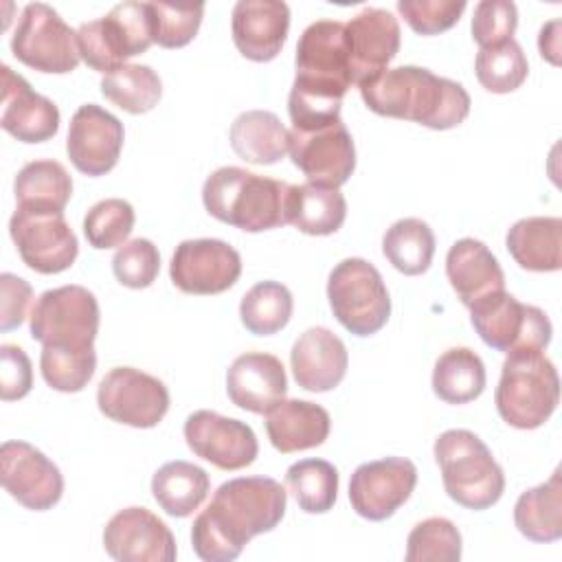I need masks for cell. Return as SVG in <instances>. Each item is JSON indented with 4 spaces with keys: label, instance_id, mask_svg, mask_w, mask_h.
Returning a JSON list of instances; mask_svg holds the SVG:
<instances>
[{
    "label": "cell",
    "instance_id": "obj_1",
    "mask_svg": "<svg viewBox=\"0 0 562 562\" xmlns=\"http://www.w3.org/2000/svg\"><path fill=\"white\" fill-rule=\"evenodd\" d=\"M288 505V492L270 476H237L222 483L191 525V544L204 562L235 560L252 536L272 531Z\"/></svg>",
    "mask_w": 562,
    "mask_h": 562
},
{
    "label": "cell",
    "instance_id": "obj_2",
    "mask_svg": "<svg viewBox=\"0 0 562 562\" xmlns=\"http://www.w3.org/2000/svg\"><path fill=\"white\" fill-rule=\"evenodd\" d=\"M296 77L288 97L292 130H316L340 119L351 86L345 22L316 20L299 37Z\"/></svg>",
    "mask_w": 562,
    "mask_h": 562
},
{
    "label": "cell",
    "instance_id": "obj_3",
    "mask_svg": "<svg viewBox=\"0 0 562 562\" xmlns=\"http://www.w3.org/2000/svg\"><path fill=\"white\" fill-rule=\"evenodd\" d=\"M367 108L380 116L404 119L430 130H450L470 114V94L428 68H386L358 83Z\"/></svg>",
    "mask_w": 562,
    "mask_h": 562
},
{
    "label": "cell",
    "instance_id": "obj_4",
    "mask_svg": "<svg viewBox=\"0 0 562 562\" xmlns=\"http://www.w3.org/2000/svg\"><path fill=\"white\" fill-rule=\"evenodd\" d=\"M288 182L263 178L241 167H220L202 187V202L209 215L246 233L288 224Z\"/></svg>",
    "mask_w": 562,
    "mask_h": 562
},
{
    "label": "cell",
    "instance_id": "obj_5",
    "mask_svg": "<svg viewBox=\"0 0 562 562\" xmlns=\"http://www.w3.org/2000/svg\"><path fill=\"white\" fill-rule=\"evenodd\" d=\"M435 459L446 494L461 507L481 512L498 503L505 492L503 468L479 435L452 428L435 439Z\"/></svg>",
    "mask_w": 562,
    "mask_h": 562
},
{
    "label": "cell",
    "instance_id": "obj_6",
    "mask_svg": "<svg viewBox=\"0 0 562 562\" xmlns=\"http://www.w3.org/2000/svg\"><path fill=\"white\" fill-rule=\"evenodd\" d=\"M501 419L520 430L542 426L560 402V378L544 351H509L494 393Z\"/></svg>",
    "mask_w": 562,
    "mask_h": 562
},
{
    "label": "cell",
    "instance_id": "obj_7",
    "mask_svg": "<svg viewBox=\"0 0 562 562\" xmlns=\"http://www.w3.org/2000/svg\"><path fill=\"white\" fill-rule=\"evenodd\" d=\"M99 318L97 296L88 288H53L33 303L31 338L57 351H94Z\"/></svg>",
    "mask_w": 562,
    "mask_h": 562
},
{
    "label": "cell",
    "instance_id": "obj_8",
    "mask_svg": "<svg viewBox=\"0 0 562 562\" xmlns=\"http://www.w3.org/2000/svg\"><path fill=\"white\" fill-rule=\"evenodd\" d=\"M327 299L336 321L356 336L380 331L391 316V296L382 274L360 257H347L334 266Z\"/></svg>",
    "mask_w": 562,
    "mask_h": 562
},
{
    "label": "cell",
    "instance_id": "obj_9",
    "mask_svg": "<svg viewBox=\"0 0 562 562\" xmlns=\"http://www.w3.org/2000/svg\"><path fill=\"white\" fill-rule=\"evenodd\" d=\"M151 44L147 2H121L108 15L77 29L79 57L103 75L125 66L130 57L145 53Z\"/></svg>",
    "mask_w": 562,
    "mask_h": 562
},
{
    "label": "cell",
    "instance_id": "obj_10",
    "mask_svg": "<svg viewBox=\"0 0 562 562\" xmlns=\"http://www.w3.org/2000/svg\"><path fill=\"white\" fill-rule=\"evenodd\" d=\"M468 310L481 340L496 351H544L551 342L553 327L549 316L536 305L520 303L505 290L476 301Z\"/></svg>",
    "mask_w": 562,
    "mask_h": 562
},
{
    "label": "cell",
    "instance_id": "obj_11",
    "mask_svg": "<svg viewBox=\"0 0 562 562\" xmlns=\"http://www.w3.org/2000/svg\"><path fill=\"white\" fill-rule=\"evenodd\" d=\"M11 53L22 64L40 72H72L81 61L77 48V31H72L59 13L44 2H29L18 20L11 37Z\"/></svg>",
    "mask_w": 562,
    "mask_h": 562
},
{
    "label": "cell",
    "instance_id": "obj_12",
    "mask_svg": "<svg viewBox=\"0 0 562 562\" xmlns=\"http://www.w3.org/2000/svg\"><path fill=\"white\" fill-rule=\"evenodd\" d=\"M99 411L119 424L132 428H154L169 411L167 386L134 367H114L97 389Z\"/></svg>",
    "mask_w": 562,
    "mask_h": 562
},
{
    "label": "cell",
    "instance_id": "obj_13",
    "mask_svg": "<svg viewBox=\"0 0 562 562\" xmlns=\"http://www.w3.org/2000/svg\"><path fill=\"white\" fill-rule=\"evenodd\" d=\"M9 233L22 261L40 274L64 272L79 255L77 235L59 211L15 209Z\"/></svg>",
    "mask_w": 562,
    "mask_h": 562
},
{
    "label": "cell",
    "instance_id": "obj_14",
    "mask_svg": "<svg viewBox=\"0 0 562 562\" xmlns=\"http://www.w3.org/2000/svg\"><path fill=\"white\" fill-rule=\"evenodd\" d=\"M288 151L294 167L316 184L338 189L356 169L353 138L342 119L316 130H290Z\"/></svg>",
    "mask_w": 562,
    "mask_h": 562
},
{
    "label": "cell",
    "instance_id": "obj_15",
    "mask_svg": "<svg viewBox=\"0 0 562 562\" xmlns=\"http://www.w3.org/2000/svg\"><path fill=\"white\" fill-rule=\"evenodd\" d=\"M0 479L4 492L33 512L50 509L64 494L59 468L26 441H4L0 446Z\"/></svg>",
    "mask_w": 562,
    "mask_h": 562
},
{
    "label": "cell",
    "instance_id": "obj_16",
    "mask_svg": "<svg viewBox=\"0 0 562 562\" xmlns=\"http://www.w3.org/2000/svg\"><path fill=\"white\" fill-rule=\"evenodd\" d=\"M417 485V468L404 457H384L358 465L349 481V503L367 520H386L408 501Z\"/></svg>",
    "mask_w": 562,
    "mask_h": 562
},
{
    "label": "cell",
    "instance_id": "obj_17",
    "mask_svg": "<svg viewBox=\"0 0 562 562\" xmlns=\"http://www.w3.org/2000/svg\"><path fill=\"white\" fill-rule=\"evenodd\" d=\"M241 274L239 252L222 239H184L176 246L169 277L184 294H220Z\"/></svg>",
    "mask_w": 562,
    "mask_h": 562
},
{
    "label": "cell",
    "instance_id": "obj_18",
    "mask_svg": "<svg viewBox=\"0 0 562 562\" xmlns=\"http://www.w3.org/2000/svg\"><path fill=\"white\" fill-rule=\"evenodd\" d=\"M184 439L195 457L220 470H241L257 459L252 428L215 411H195L184 422Z\"/></svg>",
    "mask_w": 562,
    "mask_h": 562
},
{
    "label": "cell",
    "instance_id": "obj_19",
    "mask_svg": "<svg viewBox=\"0 0 562 562\" xmlns=\"http://www.w3.org/2000/svg\"><path fill=\"white\" fill-rule=\"evenodd\" d=\"M123 123L97 103H83L70 119L66 151L86 176H103L119 162L123 149Z\"/></svg>",
    "mask_w": 562,
    "mask_h": 562
},
{
    "label": "cell",
    "instance_id": "obj_20",
    "mask_svg": "<svg viewBox=\"0 0 562 562\" xmlns=\"http://www.w3.org/2000/svg\"><path fill=\"white\" fill-rule=\"evenodd\" d=\"M103 547L119 562H173L176 538L147 507L116 512L103 529Z\"/></svg>",
    "mask_w": 562,
    "mask_h": 562
},
{
    "label": "cell",
    "instance_id": "obj_21",
    "mask_svg": "<svg viewBox=\"0 0 562 562\" xmlns=\"http://www.w3.org/2000/svg\"><path fill=\"white\" fill-rule=\"evenodd\" d=\"M347 55L351 68V83H360L393 61L400 50V22L397 18L378 7H367L345 24Z\"/></svg>",
    "mask_w": 562,
    "mask_h": 562
},
{
    "label": "cell",
    "instance_id": "obj_22",
    "mask_svg": "<svg viewBox=\"0 0 562 562\" xmlns=\"http://www.w3.org/2000/svg\"><path fill=\"white\" fill-rule=\"evenodd\" d=\"M2 75V103L0 125L22 143H44L59 130L57 105L37 94L31 83L13 72L9 66L0 68Z\"/></svg>",
    "mask_w": 562,
    "mask_h": 562
},
{
    "label": "cell",
    "instance_id": "obj_23",
    "mask_svg": "<svg viewBox=\"0 0 562 562\" xmlns=\"http://www.w3.org/2000/svg\"><path fill=\"white\" fill-rule=\"evenodd\" d=\"M228 400L250 413L266 415L288 393V378L281 360L263 351H246L233 360L226 373Z\"/></svg>",
    "mask_w": 562,
    "mask_h": 562
},
{
    "label": "cell",
    "instance_id": "obj_24",
    "mask_svg": "<svg viewBox=\"0 0 562 562\" xmlns=\"http://www.w3.org/2000/svg\"><path fill=\"white\" fill-rule=\"evenodd\" d=\"M290 7L281 0H239L233 7V42L252 61L274 59L288 37Z\"/></svg>",
    "mask_w": 562,
    "mask_h": 562
},
{
    "label": "cell",
    "instance_id": "obj_25",
    "mask_svg": "<svg viewBox=\"0 0 562 562\" xmlns=\"http://www.w3.org/2000/svg\"><path fill=\"white\" fill-rule=\"evenodd\" d=\"M345 342L327 327L305 329L292 345L290 367L296 384L312 393L336 389L347 373Z\"/></svg>",
    "mask_w": 562,
    "mask_h": 562
},
{
    "label": "cell",
    "instance_id": "obj_26",
    "mask_svg": "<svg viewBox=\"0 0 562 562\" xmlns=\"http://www.w3.org/2000/svg\"><path fill=\"white\" fill-rule=\"evenodd\" d=\"M446 274L465 307L505 290V274L498 259L474 237H463L450 246L446 255Z\"/></svg>",
    "mask_w": 562,
    "mask_h": 562
},
{
    "label": "cell",
    "instance_id": "obj_27",
    "mask_svg": "<svg viewBox=\"0 0 562 562\" xmlns=\"http://www.w3.org/2000/svg\"><path fill=\"white\" fill-rule=\"evenodd\" d=\"M329 428V413L307 400H281L266 413L268 439L283 454L321 446Z\"/></svg>",
    "mask_w": 562,
    "mask_h": 562
},
{
    "label": "cell",
    "instance_id": "obj_28",
    "mask_svg": "<svg viewBox=\"0 0 562 562\" xmlns=\"http://www.w3.org/2000/svg\"><path fill=\"white\" fill-rule=\"evenodd\" d=\"M505 246L520 268L555 272L562 268V220L522 217L507 231Z\"/></svg>",
    "mask_w": 562,
    "mask_h": 562
},
{
    "label": "cell",
    "instance_id": "obj_29",
    "mask_svg": "<svg viewBox=\"0 0 562 562\" xmlns=\"http://www.w3.org/2000/svg\"><path fill=\"white\" fill-rule=\"evenodd\" d=\"M228 138L233 151L246 162L274 165L288 151L290 132L274 112L248 110L233 121Z\"/></svg>",
    "mask_w": 562,
    "mask_h": 562
},
{
    "label": "cell",
    "instance_id": "obj_30",
    "mask_svg": "<svg viewBox=\"0 0 562 562\" xmlns=\"http://www.w3.org/2000/svg\"><path fill=\"white\" fill-rule=\"evenodd\" d=\"M347 217L345 195L336 187L316 182L290 184L288 224L305 235H331Z\"/></svg>",
    "mask_w": 562,
    "mask_h": 562
},
{
    "label": "cell",
    "instance_id": "obj_31",
    "mask_svg": "<svg viewBox=\"0 0 562 562\" xmlns=\"http://www.w3.org/2000/svg\"><path fill=\"white\" fill-rule=\"evenodd\" d=\"M516 529L531 542H555L562 538V479L560 468L549 481L522 492L514 505Z\"/></svg>",
    "mask_w": 562,
    "mask_h": 562
},
{
    "label": "cell",
    "instance_id": "obj_32",
    "mask_svg": "<svg viewBox=\"0 0 562 562\" xmlns=\"http://www.w3.org/2000/svg\"><path fill=\"white\" fill-rule=\"evenodd\" d=\"M209 490V474L200 465L182 459L160 465L151 476L154 501L173 518L191 516L204 503Z\"/></svg>",
    "mask_w": 562,
    "mask_h": 562
},
{
    "label": "cell",
    "instance_id": "obj_33",
    "mask_svg": "<svg viewBox=\"0 0 562 562\" xmlns=\"http://www.w3.org/2000/svg\"><path fill=\"white\" fill-rule=\"evenodd\" d=\"M13 193L18 209L64 213L72 195V178L57 160H31L18 171Z\"/></svg>",
    "mask_w": 562,
    "mask_h": 562
},
{
    "label": "cell",
    "instance_id": "obj_34",
    "mask_svg": "<svg viewBox=\"0 0 562 562\" xmlns=\"http://www.w3.org/2000/svg\"><path fill=\"white\" fill-rule=\"evenodd\" d=\"M485 364L468 347L446 349L432 369V391L446 404H468L485 389Z\"/></svg>",
    "mask_w": 562,
    "mask_h": 562
},
{
    "label": "cell",
    "instance_id": "obj_35",
    "mask_svg": "<svg viewBox=\"0 0 562 562\" xmlns=\"http://www.w3.org/2000/svg\"><path fill=\"white\" fill-rule=\"evenodd\" d=\"M382 252L402 274L415 277L430 268L435 255V233L419 217H404L391 224L382 237Z\"/></svg>",
    "mask_w": 562,
    "mask_h": 562
},
{
    "label": "cell",
    "instance_id": "obj_36",
    "mask_svg": "<svg viewBox=\"0 0 562 562\" xmlns=\"http://www.w3.org/2000/svg\"><path fill=\"white\" fill-rule=\"evenodd\" d=\"M101 94L130 114L149 112L162 94L158 72L145 64H125L101 79Z\"/></svg>",
    "mask_w": 562,
    "mask_h": 562
},
{
    "label": "cell",
    "instance_id": "obj_37",
    "mask_svg": "<svg viewBox=\"0 0 562 562\" xmlns=\"http://www.w3.org/2000/svg\"><path fill=\"white\" fill-rule=\"evenodd\" d=\"M292 310L294 301L283 283L259 281L241 296L239 318L250 334L270 336L290 323Z\"/></svg>",
    "mask_w": 562,
    "mask_h": 562
},
{
    "label": "cell",
    "instance_id": "obj_38",
    "mask_svg": "<svg viewBox=\"0 0 562 562\" xmlns=\"http://www.w3.org/2000/svg\"><path fill=\"white\" fill-rule=\"evenodd\" d=\"M285 485L307 514H325L338 496V470L325 459H301L285 472Z\"/></svg>",
    "mask_w": 562,
    "mask_h": 562
},
{
    "label": "cell",
    "instance_id": "obj_39",
    "mask_svg": "<svg viewBox=\"0 0 562 562\" xmlns=\"http://www.w3.org/2000/svg\"><path fill=\"white\" fill-rule=\"evenodd\" d=\"M474 72L485 90L507 94L522 86L529 72V64L520 44L512 37L503 44L481 48L476 53Z\"/></svg>",
    "mask_w": 562,
    "mask_h": 562
},
{
    "label": "cell",
    "instance_id": "obj_40",
    "mask_svg": "<svg viewBox=\"0 0 562 562\" xmlns=\"http://www.w3.org/2000/svg\"><path fill=\"white\" fill-rule=\"evenodd\" d=\"M461 558V533L441 516L417 522L406 538V562H457Z\"/></svg>",
    "mask_w": 562,
    "mask_h": 562
},
{
    "label": "cell",
    "instance_id": "obj_41",
    "mask_svg": "<svg viewBox=\"0 0 562 562\" xmlns=\"http://www.w3.org/2000/svg\"><path fill=\"white\" fill-rule=\"evenodd\" d=\"M136 215L127 200L105 198L92 204L83 217V235L97 250L123 246L134 228Z\"/></svg>",
    "mask_w": 562,
    "mask_h": 562
},
{
    "label": "cell",
    "instance_id": "obj_42",
    "mask_svg": "<svg viewBox=\"0 0 562 562\" xmlns=\"http://www.w3.org/2000/svg\"><path fill=\"white\" fill-rule=\"evenodd\" d=\"M151 37L162 48L187 46L204 15V4H169V2H147Z\"/></svg>",
    "mask_w": 562,
    "mask_h": 562
},
{
    "label": "cell",
    "instance_id": "obj_43",
    "mask_svg": "<svg viewBox=\"0 0 562 562\" xmlns=\"http://www.w3.org/2000/svg\"><path fill=\"white\" fill-rule=\"evenodd\" d=\"M40 369L46 384L61 393L81 391L97 369L94 351H57L50 347H42Z\"/></svg>",
    "mask_w": 562,
    "mask_h": 562
},
{
    "label": "cell",
    "instance_id": "obj_44",
    "mask_svg": "<svg viewBox=\"0 0 562 562\" xmlns=\"http://www.w3.org/2000/svg\"><path fill=\"white\" fill-rule=\"evenodd\" d=\"M160 270V252L158 248L145 239L136 237L123 246L112 257V272L116 281L132 290L149 288Z\"/></svg>",
    "mask_w": 562,
    "mask_h": 562
},
{
    "label": "cell",
    "instance_id": "obj_45",
    "mask_svg": "<svg viewBox=\"0 0 562 562\" xmlns=\"http://www.w3.org/2000/svg\"><path fill=\"white\" fill-rule=\"evenodd\" d=\"M400 15L419 35H437L452 29L465 11L463 0H397Z\"/></svg>",
    "mask_w": 562,
    "mask_h": 562
},
{
    "label": "cell",
    "instance_id": "obj_46",
    "mask_svg": "<svg viewBox=\"0 0 562 562\" xmlns=\"http://www.w3.org/2000/svg\"><path fill=\"white\" fill-rule=\"evenodd\" d=\"M518 26V9L512 0H481L472 15V37L481 48L512 40Z\"/></svg>",
    "mask_w": 562,
    "mask_h": 562
},
{
    "label": "cell",
    "instance_id": "obj_47",
    "mask_svg": "<svg viewBox=\"0 0 562 562\" xmlns=\"http://www.w3.org/2000/svg\"><path fill=\"white\" fill-rule=\"evenodd\" d=\"M33 386V367L18 345L0 347V397L4 402L22 400Z\"/></svg>",
    "mask_w": 562,
    "mask_h": 562
},
{
    "label": "cell",
    "instance_id": "obj_48",
    "mask_svg": "<svg viewBox=\"0 0 562 562\" xmlns=\"http://www.w3.org/2000/svg\"><path fill=\"white\" fill-rule=\"evenodd\" d=\"M0 294H2V312H0V329L9 331L22 325L26 318V310L33 299V288L18 274L4 272L0 277Z\"/></svg>",
    "mask_w": 562,
    "mask_h": 562
},
{
    "label": "cell",
    "instance_id": "obj_49",
    "mask_svg": "<svg viewBox=\"0 0 562 562\" xmlns=\"http://www.w3.org/2000/svg\"><path fill=\"white\" fill-rule=\"evenodd\" d=\"M558 29H560V22L553 20L549 22L547 26H542L540 31V37H538V48H540V55L547 57L551 64H558V53H560V35H558Z\"/></svg>",
    "mask_w": 562,
    "mask_h": 562
}]
</instances>
